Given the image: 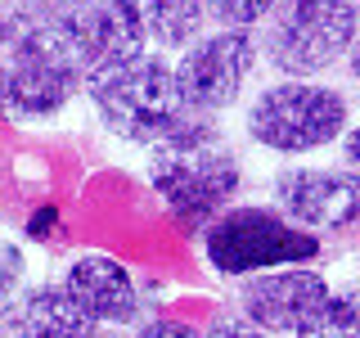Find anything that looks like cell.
Returning <instances> with one entry per match:
<instances>
[{
	"label": "cell",
	"instance_id": "6da1fadb",
	"mask_svg": "<svg viewBox=\"0 0 360 338\" xmlns=\"http://www.w3.org/2000/svg\"><path fill=\"white\" fill-rule=\"evenodd\" d=\"M86 90V63L68 32V0L14 14V37L0 54V118L14 127L54 122Z\"/></svg>",
	"mask_w": 360,
	"mask_h": 338
},
{
	"label": "cell",
	"instance_id": "5b68a950",
	"mask_svg": "<svg viewBox=\"0 0 360 338\" xmlns=\"http://www.w3.org/2000/svg\"><path fill=\"white\" fill-rule=\"evenodd\" d=\"M202 239V262L225 280H243L275 266H302L324 253V239L275 208V203H234L225 208Z\"/></svg>",
	"mask_w": 360,
	"mask_h": 338
},
{
	"label": "cell",
	"instance_id": "52a82bcc",
	"mask_svg": "<svg viewBox=\"0 0 360 338\" xmlns=\"http://www.w3.org/2000/svg\"><path fill=\"white\" fill-rule=\"evenodd\" d=\"M262 63V41L252 27H212L198 32L176 54V82L189 113H230L243 99Z\"/></svg>",
	"mask_w": 360,
	"mask_h": 338
},
{
	"label": "cell",
	"instance_id": "ffe728a7",
	"mask_svg": "<svg viewBox=\"0 0 360 338\" xmlns=\"http://www.w3.org/2000/svg\"><path fill=\"white\" fill-rule=\"evenodd\" d=\"M9 37H14V14H5V9H0V50L9 45Z\"/></svg>",
	"mask_w": 360,
	"mask_h": 338
},
{
	"label": "cell",
	"instance_id": "44dd1931",
	"mask_svg": "<svg viewBox=\"0 0 360 338\" xmlns=\"http://www.w3.org/2000/svg\"><path fill=\"white\" fill-rule=\"evenodd\" d=\"M347 73H352V82H360V37L352 45V54H347Z\"/></svg>",
	"mask_w": 360,
	"mask_h": 338
},
{
	"label": "cell",
	"instance_id": "7c38bea8",
	"mask_svg": "<svg viewBox=\"0 0 360 338\" xmlns=\"http://www.w3.org/2000/svg\"><path fill=\"white\" fill-rule=\"evenodd\" d=\"M104 325H95L77 307V298L63 289V280H45L18 293V302L0 320V338H95Z\"/></svg>",
	"mask_w": 360,
	"mask_h": 338
},
{
	"label": "cell",
	"instance_id": "277c9868",
	"mask_svg": "<svg viewBox=\"0 0 360 338\" xmlns=\"http://www.w3.org/2000/svg\"><path fill=\"white\" fill-rule=\"evenodd\" d=\"M86 95L95 104L99 122L127 144H162L180 122L189 118L185 95L176 82V63L158 50L135 54L131 63L112 68V73L86 82Z\"/></svg>",
	"mask_w": 360,
	"mask_h": 338
},
{
	"label": "cell",
	"instance_id": "4fadbf2b",
	"mask_svg": "<svg viewBox=\"0 0 360 338\" xmlns=\"http://www.w3.org/2000/svg\"><path fill=\"white\" fill-rule=\"evenodd\" d=\"M158 50H185L207 23V0H140Z\"/></svg>",
	"mask_w": 360,
	"mask_h": 338
},
{
	"label": "cell",
	"instance_id": "9a60e30c",
	"mask_svg": "<svg viewBox=\"0 0 360 338\" xmlns=\"http://www.w3.org/2000/svg\"><path fill=\"white\" fill-rule=\"evenodd\" d=\"M279 0H207V18L217 27H262Z\"/></svg>",
	"mask_w": 360,
	"mask_h": 338
},
{
	"label": "cell",
	"instance_id": "e0dca14e",
	"mask_svg": "<svg viewBox=\"0 0 360 338\" xmlns=\"http://www.w3.org/2000/svg\"><path fill=\"white\" fill-rule=\"evenodd\" d=\"M131 338H207L198 325L176 320V315H153V320H140Z\"/></svg>",
	"mask_w": 360,
	"mask_h": 338
},
{
	"label": "cell",
	"instance_id": "ba28073f",
	"mask_svg": "<svg viewBox=\"0 0 360 338\" xmlns=\"http://www.w3.org/2000/svg\"><path fill=\"white\" fill-rule=\"evenodd\" d=\"M270 199L320 239L360 234V167H284L270 180Z\"/></svg>",
	"mask_w": 360,
	"mask_h": 338
},
{
	"label": "cell",
	"instance_id": "3957f363",
	"mask_svg": "<svg viewBox=\"0 0 360 338\" xmlns=\"http://www.w3.org/2000/svg\"><path fill=\"white\" fill-rule=\"evenodd\" d=\"M352 127V104L338 86L311 77H284L257 90L243 108V131L252 144L279 158H302L338 144Z\"/></svg>",
	"mask_w": 360,
	"mask_h": 338
},
{
	"label": "cell",
	"instance_id": "30bf717a",
	"mask_svg": "<svg viewBox=\"0 0 360 338\" xmlns=\"http://www.w3.org/2000/svg\"><path fill=\"white\" fill-rule=\"evenodd\" d=\"M68 32L86 63V82L131 63L153 45L140 0H68Z\"/></svg>",
	"mask_w": 360,
	"mask_h": 338
},
{
	"label": "cell",
	"instance_id": "7402d4cb",
	"mask_svg": "<svg viewBox=\"0 0 360 338\" xmlns=\"http://www.w3.org/2000/svg\"><path fill=\"white\" fill-rule=\"evenodd\" d=\"M95 338H122V334H104V330H99V334H95Z\"/></svg>",
	"mask_w": 360,
	"mask_h": 338
},
{
	"label": "cell",
	"instance_id": "2e32d148",
	"mask_svg": "<svg viewBox=\"0 0 360 338\" xmlns=\"http://www.w3.org/2000/svg\"><path fill=\"white\" fill-rule=\"evenodd\" d=\"M22 275H27V257H22V248L9 244V239H0V320H5L9 307L18 302Z\"/></svg>",
	"mask_w": 360,
	"mask_h": 338
},
{
	"label": "cell",
	"instance_id": "9c48e42d",
	"mask_svg": "<svg viewBox=\"0 0 360 338\" xmlns=\"http://www.w3.org/2000/svg\"><path fill=\"white\" fill-rule=\"evenodd\" d=\"M329 298H333V284L311 262L257 270V275L239 280V315L275 338H297L324 311Z\"/></svg>",
	"mask_w": 360,
	"mask_h": 338
},
{
	"label": "cell",
	"instance_id": "8fae6325",
	"mask_svg": "<svg viewBox=\"0 0 360 338\" xmlns=\"http://www.w3.org/2000/svg\"><path fill=\"white\" fill-rule=\"evenodd\" d=\"M59 280L95 325H104V330L140 325L144 298H140V284H135L127 262H117V257H108V253H77L72 262L63 266Z\"/></svg>",
	"mask_w": 360,
	"mask_h": 338
},
{
	"label": "cell",
	"instance_id": "8992f818",
	"mask_svg": "<svg viewBox=\"0 0 360 338\" xmlns=\"http://www.w3.org/2000/svg\"><path fill=\"white\" fill-rule=\"evenodd\" d=\"M360 37L356 0H279L262 23V54L279 77H320Z\"/></svg>",
	"mask_w": 360,
	"mask_h": 338
},
{
	"label": "cell",
	"instance_id": "ac0fdd59",
	"mask_svg": "<svg viewBox=\"0 0 360 338\" xmlns=\"http://www.w3.org/2000/svg\"><path fill=\"white\" fill-rule=\"evenodd\" d=\"M207 338H275V334H266V330H257V325H248L243 315H221V320L212 325Z\"/></svg>",
	"mask_w": 360,
	"mask_h": 338
},
{
	"label": "cell",
	"instance_id": "d6986e66",
	"mask_svg": "<svg viewBox=\"0 0 360 338\" xmlns=\"http://www.w3.org/2000/svg\"><path fill=\"white\" fill-rule=\"evenodd\" d=\"M338 144H342V158H347V167H360V122H356V127H347V135H342Z\"/></svg>",
	"mask_w": 360,
	"mask_h": 338
},
{
	"label": "cell",
	"instance_id": "7a4b0ae2",
	"mask_svg": "<svg viewBox=\"0 0 360 338\" xmlns=\"http://www.w3.org/2000/svg\"><path fill=\"white\" fill-rule=\"evenodd\" d=\"M149 185L180 234H202L243 189V163L221 140L212 113H189L162 144H153Z\"/></svg>",
	"mask_w": 360,
	"mask_h": 338
},
{
	"label": "cell",
	"instance_id": "5bb4252c",
	"mask_svg": "<svg viewBox=\"0 0 360 338\" xmlns=\"http://www.w3.org/2000/svg\"><path fill=\"white\" fill-rule=\"evenodd\" d=\"M297 338H360V284L356 289H333L324 311L302 330Z\"/></svg>",
	"mask_w": 360,
	"mask_h": 338
}]
</instances>
